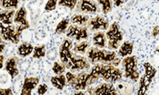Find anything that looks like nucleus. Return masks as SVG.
Here are the masks:
<instances>
[{"label":"nucleus","mask_w":159,"mask_h":95,"mask_svg":"<svg viewBox=\"0 0 159 95\" xmlns=\"http://www.w3.org/2000/svg\"><path fill=\"white\" fill-rule=\"evenodd\" d=\"M93 65L94 66L90 68L89 73L97 82L99 79H102L107 83H115L122 80V71L116 66L102 63H98Z\"/></svg>","instance_id":"nucleus-1"},{"label":"nucleus","mask_w":159,"mask_h":95,"mask_svg":"<svg viewBox=\"0 0 159 95\" xmlns=\"http://www.w3.org/2000/svg\"><path fill=\"white\" fill-rule=\"evenodd\" d=\"M86 57L91 64H95L98 63L113 64L115 66H118L121 63V59L117 57L116 52L107 51L104 48H98L97 46H90L86 52Z\"/></svg>","instance_id":"nucleus-2"},{"label":"nucleus","mask_w":159,"mask_h":95,"mask_svg":"<svg viewBox=\"0 0 159 95\" xmlns=\"http://www.w3.org/2000/svg\"><path fill=\"white\" fill-rule=\"evenodd\" d=\"M67 84L76 91L86 90L89 85L96 83L94 78L89 74V72L82 71L80 73L75 74L71 71L66 72Z\"/></svg>","instance_id":"nucleus-3"},{"label":"nucleus","mask_w":159,"mask_h":95,"mask_svg":"<svg viewBox=\"0 0 159 95\" xmlns=\"http://www.w3.org/2000/svg\"><path fill=\"white\" fill-rule=\"evenodd\" d=\"M106 36H107V46L108 47L109 50L115 51L120 47L123 42L124 35L120 29L119 24L115 22L110 24L109 28L107 29V31L106 33Z\"/></svg>","instance_id":"nucleus-4"},{"label":"nucleus","mask_w":159,"mask_h":95,"mask_svg":"<svg viewBox=\"0 0 159 95\" xmlns=\"http://www.w3.org/2000/svg\"><path fill=\"white\" fill-rule=\"evenodd\" d=\"M125 71V77L136 83L140 77L137 69V57L135 55H129L124 57L121 62Z\"/></svg>","instance_id":"nucleus-5"},{"label":"nucleus","mask_w":159,"mask_h":95,"mask_svg":"<svg viewBox=\"0 0 159 95\" xmlns=\"http://www.w3.org/2000/svg\"><path fill=\"white\" fill-rule=\"evenodd\" d=\"M144 68H145V73L139 80V90L137 91L138 95L145 94L147 93L157 71V69L154 66H152L149 63H144Z\"/></svg>","instance_id":"nucleus-6"},{"label":"nucleus","mask_w":159,"mask_h":95,"mask_svg":"<svg viewBox=\"0 0 159 95\" xmlns=\"http://www.w3.org/2000/svg\"><path fill=\"white\" fill-rule=\"evenodd\" d=\"M66 69H68L72 72H75V71H85V70L90 69L91 63L88 61L87 57L82 56V55L75 53L72 58L66 64Z\"/></svg>","instance_id":"nucleus-7"},{"label":"nucleus","mask_w":159,"mask_h":95,"mask_svg":"<svg viewBox=\"0 0 159 95\" xmlns=\"http://www.w3.org/2000/svg\"><path fill=\"white\" fill-rule=\"evenodd\" d=\"M1 27V39L10 42L12 44H18L20 40V36L22 34H20L16 25L11 24V25H4L3 24H0Z\"/></svg>","instance_id":"nucleus-8"},{"label":"nucleus","mask_w":159,"mask_h":95,"mask_svg":"<svg viewBox=\"0 0 159 95\" xmlns=\"http://www.w3.org/2000/svg\"><path fill=\"white\" fill-rule=\"evenodd\" d=\"M66 34V36L68 38L75 39L76 42H81L83 40H87L88 36H89L87 26H79V25L74 24L68 26Z\"/></svg>","instance_id":"nucleus-9"},{"label":"nucleus","mask_w":159,"mask_h":95,"mask_svg":"<svg viewBox=\"0 0 159 95\" xmlns=\"http://www.w3.org/2000/svg\"><path fill=\"white\" fill-rule=\"evenodd\" d=\"M27 12L25 6H21L17 9L16 15L14 16V23L17 29V31L22 34L23 31L29 28V23L27 21Z\"/></svg>","instance_id":"nucleus-10"},{"label":"nucleus","mask_w":159,"mask_h":95,"mask_svg":"<svg viewBox=\"0 0 159 95\" xmlns=\"http://www.w3.org/2000/svg\"><path fill=\"white\" fill-rule=\"evenodd\" d=\"M75 11L86 15H94L99 12L100 9L95 0H79L77 2Z\"/></svg>","instance_id":"nucleus-11"},{"label":"nucleus","mask_w":159,"mask_h":95,"mask_svg":"<svg viewBox=\"0 0 159 95\" xmlns=\"http://www.w3.org/2000/svg\"><path fill=\"white\" fill-rule=\"evenodd\" d=\"M87 28L91 32L101 31V30H107L109 28V22L105 17L101 15H97L89 19L87 23Z\"/></svg>","instance_id":"nucleus-12"},{"label":"nucleus","mask_w":159,"mask_h":95,"mask_svg":"<svg viewBox=\"0 0 159 95\" xmlns=\"http://www.w3.org/2000/svg\"><path fill=\"white\" fill-rule=\"evenodd\" d=\"M73 46V41L70 38H66L63 41L60 47H59V58L60 62L66 64L69 60L72 58L73 54H75L74 52L71 51Z\"/></svg>","instance_id":"nucleus-13"},{"label":"nucleus","mask_w":159,"mask_h":95,"mask_svg":"<svg viewBox=\"0 0 159 95\" xmlns=\"http://www.w3.org/2000/svg\"><path fill=\"white\" fill-rule=\"evenodd\" d=\"M88 93L94 95H102V94H117V92L116 91V88L113 86V83H103L98 85L94 90H89Z\"/></svg>","instance_id":"nucleus-14"},{"label":"nucleus","mask_w":159,"mask_h":95,"mask_svg":"<svg viewBox=\"0 0 159 95\" xmlns=\"http://www.w3.org/2000/svg\"><path fill=\"white\" fill-rule=\"evenodd\" d=\"M20 61L16 56H11L8 59H7L5 63V70L7 71V73L10 75L11 79L16 78L19 74V70L17 67V63Z\"/></svg>","instance_id":"nucleus-15"},{"label":"nucleus","mask_w":159,"mask_h":95,"mask_svg":"<svg viewBox=\"0 0 159 95\" xmlns=\"http://www.w3.org/2000/svg\"><path fill=\"white\" fill-rule=\"evenodd\" d=\"M39 84V78L37 77H26L21 90V95H31L33 90Z\"/></svg>","instance_id":"nucleus-16"},{"label":"nucleus","mask_w":159,"mask_h":95,"mask_svg":"<svg viewBox=\"0 0 159 95\" xmlns=\"http://www.w3.org/2000/svg\"><path fill=\"white\" fill-rule=\"evenodd\" d=\"M15 9L12 10H6V9H2L1 14H0V20H1V24L4 25H11L14 23V16L16 15Z\"/></svg>","instance_id":"nucleus-17"},{"label":"nucleus","mask_w":159,"mask_h":95,"mask_svg":"<svg viewBox=\"0 0 159 95\" xmlns=\"http://www.w3.org/2000/svg\"><path fill=\"white\" fill-rule=\"evenodd\" d=\"M34 46L33 45H31L30 43H27V42H25L22 43L16 50V54L19 57L21 58H25L27 57L28 55H30L31 54H33V51H34Z\"/></svg>","instance_id":"nucleus-18"},{"label":"nucleus","mask_w":159,"mask_h":95,"mask_svg":"<svg viewBox=\"0 0 159 95\" xmlns=\"http://www.w3.org/2000/svg\"><path fill=\"white\" fill-rule=\"evenodd\" d=\"M107 36L104 31H98L93 36L94 46L98 48H105L107 46Z\"/></svg>","instance_id":"nucleus-19"},{"label":"nucleus","mask_w":159,"mask_h":95,"mask_svg":"<svg viewBox=\"0 0 159 95\" xmlns=\"http://www.w3.org/2000/svg\"><path fill=\"white\" fill-rule=\"evenodd\" d=\"M133 50H134V45H133V43H131L129 41H125L122 45H120V47L118 48L117 55L120 56V57L129 56L133 53Z\"/></svg>","instance_id":"nucleus-20"},{"label":"nucleus","mask_w":159,"mask_h":95,"mask_svg":"<svg viewBox=\"0 0 159 95\" xmlns=\"http://www.w3.org/2000/svg\"><path fill=\"white\" fill-rule=\"evenodd\" d=\"M50 81H51L52 85L56 89H57L59 91L63 90L65 88V86L66 85V83H67V82H66V77L65 74H56L55 76L51 77V80Z\"/></svg>","instance_id":"nucleus-21"},{"label":"nucleus","mask_w":159,"mask_h":95,"mask_svg":"<svg viewBox=\"0 0 159 95\" xmlns=\"http://www.w3.org/2000/svg\"><path fill=\"white\" fill-rule=\"evenodd\" d=\"M90 17L88 15L86 14H75L71 16L70 22L74 24L79 25V26H86L89 21Z\"/></svg>","instance_id":"nucleus-22"},{"label":"nucleus","mask_w":159,"mask_h":95,"mask_svg":"<svg viewBox=\"0 0 159 95\" xmlns=\"http://www.w3.org/2000/svg\"><path fill=\"white\" fill-rule=\"evenodd\" d=\"M90 47V43L87 41V40H84L82 42H80L79 44L75 45L73 47V52L77 54H80V55H83L85 54L87 50Z\"/></svg>","instance_id":"nucleus-23"},{"label":"nucleus","mask_w":159,"mask_h":95,"mask_svg":"<svg viewBox=\"0 0 159 95\" xmlns=\"http://www.w3.org/2000/svg\"><path fill=\"white\" fill-rule=\"evenodd\" d=\"M20 0H1V8L6 10H12L18 8Z\"/></svg>","instance_id":"nucleus-24"},{"label":"nucleus","mask_w":159,"mask_h":95,"mask_svg":"<svg viewBox=\"0 0 159 95\" xmlns=\"http://www.w3.org/2000/svg\"><path fill=\"white\" fill-rule=\"evenodd\" d=\"M69 22H70V19L68 18H65V19H62L61 21L57 24V27H56V34L57 35H63L65 33H66L67 31V28L69 26Z\"/></svg>","instance_id":"nucleus-25"},{"label":"nucleus","mask_w":159,"mask_h":95,"mask_svg":"<svg viewBox=\"0 0 159 95\" xmlns=\"http://www.w3.org/2000/svg\"><path fill=\"white\" fill-rule=\"evenodd\" d=\"M47 54V50L45 45H37L34 48L33 51V58L34 59H40L46 56Z\"/></svg>","instance_id":"nucleus-26"},{"label":"nucleus","mask_w":159,"mask_h":95,"mask_svg":"<svg viewBox=\"0 0 159 95\" xmlns=\"http://www.w3.org/2000/svg\"><path fill=\"white\" fill-rule=\"evenodd\" d=\"M102 6V12L104 15H107L112 10V0H95Z\"/></svg>","instance_id":"nucleus-27"},{"label":"nucleus","mask_w":159,"mask_h":95,"mask_svg":"<svg viewBox=\"0 0 159 95\" xmlns=\"http://www.w3.org/2000/svg\"><path fill=\"white\" fill-rule=\"evenodd\" d=\"M77 2H78L77 0H58V6H65V7H67V8L73 10L76 6Z\"/></svg>","instance_id":"nucleus-28"},{"label":"nucleus","mask_w":159,"mask_h":95,"mask_svg":"<svg viewBox=\"0 0 159 95\" xmlns=\"http://www.w3.org/2000/svg\"><path fill=\"white\" fill-rule=\"evenodd\" d=\"M66 69V66L62 62H55L53 64V71L56 74H63Z\"/></svg>","instance_id":"nucleus-29"},{"label":"nucleus","mask_w":159,"mask_h":95,"mask_svg":"<svg viewBox=\"0 0 159 95\" xmlns=\"http://www.w3.org/2000/svg\"><path fill=\"white\" fill-rule=\"evenodd\" d=\"M58 4V0H48L45 6L46 11H53L57 8V6Z\"/></svg>","instance_id":"nucleus-30"},{"label":"nucleus","mask_w":159,"mask_h":95,"mask_svg":"<svg viewBox=\"0 0 159 95\" xmlns=\"http://www.w3.org/2000/svg\"><path fill=\"white\" fill-rule=\"evenodd\" d=\"M48 86L46 83H41L37 86V93L38 95L46 94L48 93Z\"/></svg>","instance_id":"nucleus-31"},{"label":"nucleus","mask_w":159,"mask_h":95,"mask_svg":"<svg viewBox=\"0 0 159 95\" xmlns=\"http://www.w3.org/2000/svg\"><path fill=\"white\" fill-rule=\"evenodd\" d=\"M0 93L2 95H13L12 90L10 88H1L0 89Z\"/></svg>","instance_id":"nucleus-32"},{"label":"nucleus","mask_w":159,"mask_h":95,"mask_svg":"<svg viewBox=\"0 0 159 95\" xmlns=\"http://www.w3.org/2000/svg\"><path fill=\"white\" fill-rule=\"evenodd\" d=\"M159 35V25H157L154 27V29L152 30V36L154 37L157 36Z\"/></svg>","instance_id":"nucleus-33"},{"label":"nucleus","mask_w":159,"mask_h":95,"mask_svg":"<svg viewBox=\"0 0 159 95\" xmlns=\"http://www.w3.org/2000/svg\"><path fill=\"white\" fill-rule=\"evenodd\" d=\"M127 1H128V0H114V4H115L116 6H120L122 4L127 2Z\"/></svg>","instance_id":"nucleus-34"},{"label":"nucleus","mask_w":159,"mask_h":95,"mask_svg":"<svg viewBox=\"0 0 159 95\" xmlns=\"http://www.w3.org/2000/svg\"><path fill=\"white\" fill-rule=\"evenodd\" d=\"M4 61H5V56L3 55V54H1V56H0V68L3 69V67L5 66L4 65Z\"/></svg>","instance_id":"nucleus-35"},{"label":"nucleus","mask_w":159,"mask_h":95,"mask_svg":"<svg viewBox=\"0 0 159 95\" xmlns=\"http://www.w3.org/2000/svg\"><path fill=\"white\" fill-rule=\"evenodd\" d=\"M3 41L4 40L1 39V54H3L5 52V47H6V45H5V43Z\"/></svg>","instance_id":"nucleus-36"},{"label":"nucleus","mask_w":159,"mask_h":95,"mask_svg":"<svg viewBox=\"0 0 159 95\" xmlns=\"http://www.w3.org/2000/svg\"><path fill=\"white\" fill-rule=\"evenodd\" d=\"M156 52H157V53H159V48H157V49L156 50Z\"/></svg>","instance_id":"nucleus-37"},{"label":"nucleus","mask_w":159,"mask_h":95,"mask_svg":"<svg viewBox=\"0 0 159 95\" xmlns=\"http://www.w3.org/2000/svg\"><path fill=\"white\" fill-rule=\"evenodd\" d=\"M154 1H159V0H154Z\"/></svg>","instance_id":"nucleus-38"},{"label":"nucleus","mask_w":159,"mask_h":95,"mask_svg":"<svg viewBox=\"0 0 159 95\" xmlns=\"http://www.w3.org/2000/svg\"><path fill=\"white\" fill-rule=\"evenodd\" d=\"M22 1H25V0H22Z\"/></svg>","instance_id":"nucleus-39"}]
</instances>
